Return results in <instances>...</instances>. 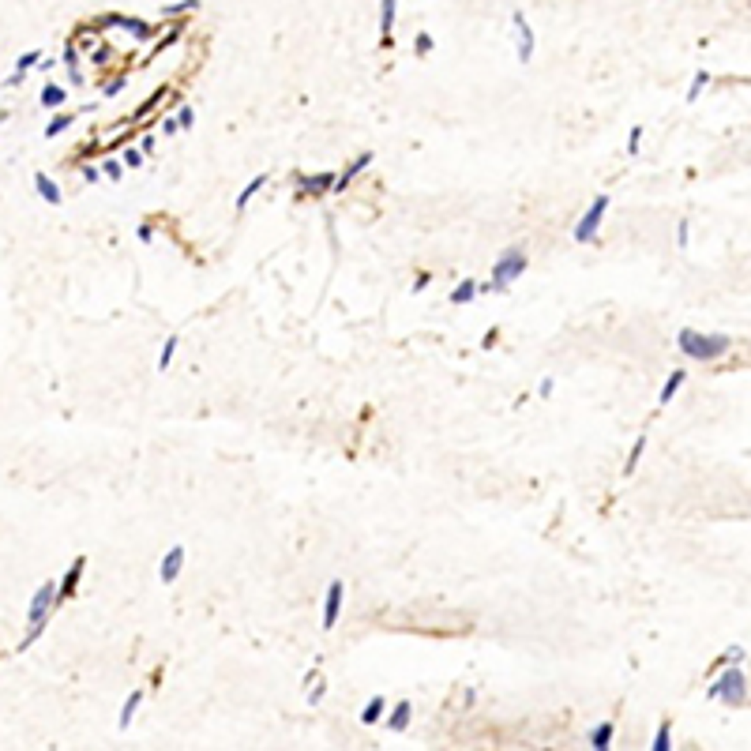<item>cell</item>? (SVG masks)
I'll use <instances>...</instances> for the list:
<instances>
[{
    "instance_id": "cell-1",
    "label": "cell",
    "mask_w": 751,
    "mask_h": 751,
    "mask_svg": "<svg viewBox=\"0 0 751 751\" xmlns=\"http://www.w3.org/2000/svg\"><path fill=\"white\" fill-rule=\"evenodd\" d=\"M53 609H57V582L53 579H45L38 590H34V597H31V605H26V632H23V638H19V646L15 650H31L34 643L45 635V627H49V616H53Z\"/></svg>"
},
{
    "instance_id": "cell-2",
    "label": "cell",
    "mask_w": 751,
    "mask_h": 751,
    "mask_svg": "<svg viewBox=\"0 0 751 751\" xmlns=\"http://www.w3.org/2000/svg\"><path fill=\"white\" fill-rule=\"evenodd\" d=\"M676 349L691 361H718L732 349V338L729 335H702L695 327H680L676 331Z\"/></svg>"
},
{
    "instance_id": "cell-3",
    "label": "cell",
    "mask_w": 751,
    "mask_h": 751,
    "mask_svg": "<svg viewBox=\"0 0 751 751\" xmlns=\"http://www.w3.org/2000/svg\"><path fill=\"white\" fill-rule=\"evenodd\" d=\"M707 699H721V702H729V707H744V699H748L744 669H740V665H725L721 676H713L707 684Z\"/></svg>"
},
{
    "instance_id": "cell-4",
    "label": "cell",
    "mask_w": 751,
    "mask_h": 751,
    "mask_svg": "<svg viewBox=\"0 0 751 751\" xmlns=\"http://www.w3.org/2000/svg\"><path fill=\"white\" fill-rule=\"evenodd\" d=\"M526 267H530V256H526V248H518V245H511L507 252H500L496 256V263H493V290L496 293H504L511 282H518V278L526 274Z\"/></svg>"
},
{
    "instance_id": "cell-5",
    "label": "cell",
    "mask_w": 751,
    "mask_h": 751,
    "mask_svg": "<svg viewBox=\"0 0 751 751\" xmlns=\"http://www.w3.org/2000/svg\"><path fill=\"white\" fill-rule=\"evenodd\" d=\"M605 215H609V196H597V199L586 207V215L575 222L571 237L579 240V245H593V240H597V233H601V222H605Z\"/></svg>"
},
{
    "instance_id": "cell-6",
    "label": "cell",
    "mask_w": 751,
    "mask_h": 751,
    "mask_svg": "<svg viewBox=\"0 0 751 751\" xmlns=\"http://www.w3.org/2000/svg\"><path fill=\"white\" fill-rule=\"evenodd\" d=\"M335 181L338 173H297V199H320V196H331L335 192Z\"/></svg>"
},
{
    "instance_id": "cell-7",
    "label": "cell",
    "mask_w": 751,
    "mask_h": 751,
    "mask_svg": "<svg viewBox=\"0 0 751 751\" xmlns=\"http://www.w3.org/2000/svg\"><path fill=\"white\" fill-rule=\"evenodd\" d=\"M342 597H346V582H342V579H331V582H327V593H323V632H331V627L338 624V616H342Z\"/></svg>"
},
{
    "instance_id": "cell-8",
    "label": "cell",
    "mask_w": 751,
    "mask_h": 751,
    "mask_svg": "<svg viewBox=\"0 0 751 751\" xmlns=\"http://www.w3.org/2000/svg\"><path fill=\"white\" fill-rule=\"evenodd\" d=\"M511 26H515V57L518 64H530L534 60V26L526 23L522 12H511Z\"/></svg>"
},
{
    "instance_id": "cell-9",
    "label": "cell",
    "mask_w": 751,
    "mask_h": 751,
    "mask_svg": "<svg viewBox=\"0 0 751 751\" xmlns=\"http://www.w3.org/2000/svg\"><path fill=\"white\" fill-rule=\"evenodd\" d=\"M372 162H376L372 151H361L354 162H346V165H342V173H338V181H335V192H331V196H346V188H349V184H354Z\"/></svg>"
},
{
    "instance_id": "cell-10",
    "label": "cell",
    "mask_w": 751,
    "mask_h": 751,
    "mask_svg": "<svg viewBox=\"0 0 751 751\" xmlns=\"http://www.w3.org/2000/svg\"><path fill=\"white\" fill-rule=\"evenodd\" d=\"M98 23H101V26H120V31H128L135 42H147V38L154 34V26H151V23L135 19V15H120V12H109V15H101Z\"/></svg>"
},
{
    "instance_id": "cell-11",
    "label": "cell",
    "mask_w": 751,
    "mask_h": 751,
    "mask_svg": "<svg viewBox=\"0 0 751 751\" xmlns=\"http://www.w3.org/2000/svg\"><path fill=\"white\" fill-rule=\"evenodd\" d=\"M83 571H87V556H76V560L68 563V571H64V579L57 582V605H64V601L76 597L79 582H83Z\"/></svg>"
},
{
    "instance_id": "cell-12",
    "label": "cell",
    "mask_w": 751,
    "mask_h": 751,
    "mask_svg": "<svg viewBox=\"0 0 751 751\" xmlns=\"http://www.w3.org/2000/svg\"><path fill=\"white\" fill-rule=\"evenodd\" d=\"M184 560H188L184 545H173V549L162 556V563H158V579H162V586H170V582H177V579H181V571H184Z\"/></svg>"
},
{
    "instance_id": "cell-13",
    "label": "cell",
    "mask_w": 751,
    "mask_h": 751,
    "mask_svg": "<svg viewBox=\"0 0 751 751\" xmlns=\"http://www.w3.org/2000/svg\"><path fill=\"white\" fill-rule=\"evenodd\" d=\"M395 15H398V0H379V49H391Z\"/></svg>"
},
{
    "instance_id": "cell-14",
    "label": "cell",
    "mask_w": 751,
    "mask_h": 751,
    "mask_svg": "<svg viewBox=\"0 0 751 751\" xmlns=\"http://www.w3.org/2000/svg\"><path fill=\"white\" fill-rule=\"evenodd\" d=\"M267 181H271V173H256V177H252V181H248V184H245V188H240V196L233 199V207H237V215H245V211H248V203H252V199L259 196V192H263V188H267Z\"/></svg>"
},
{
    "instance_id": "cell-15",
    "label": "cell",
    "mask_w": 751,
    "mask_h": 751,
    "mask_svg": "<svg viewBox=\"0 0 751 751\" xmlns=\"http://www.w3.org/2000/svg\"><path fill=\"white\" fill-rule=\"evenodd\" d=\"M38 64H42V49H26L23 57L15 60V72L4 79V87H19V83L26 79V72H31V68H38Z\"/></svg>"
},
{
    "instance_id": "cell-16",
    "label": "cell",
    "mask_w": 751,
    "mask_h": 751,
    "mask_svg": "<svg viewBox=\"0 0 751 751\" xmlns=\"http://www.w3.org/2000/svg\"><path fill=\"white\" fill-rule=\"evenodd\" d=\"M383 721H387V729H391V732H402V729L413 721V702H410V699L395 702L391 713H383Z\"/></svg>"
},
{
    "instance_id": "cell-17",
    "label": "cell",
    "mask_w": 751,
    "mask_h": 751,
    "mask_svg": "<svg viewBox=\"0 0 751 751\" xmlns=\"http://www.w3.org/2000/svg\"><path fill=\"white\" fill-rule=\"evenodd\" d=\"M34 192H38V196L45 199V203H53V207H57V203H64V192H60V184L49 177V173H34Z\"/></svg>"
},
{
    "instance_id": "cell-18",
    "label": "cell",
    "mask_w": 751,
    "mask_h": 751,
    "mask_svg": "<svg viewBox=\"0 0 751 751\" xmlns=\"http://www.w3.org/2000/svg\"><path fill=\"white\" fill-rule=\"evenodd\" d=\"M688 383V372H684V368H672L669 376H665V383H661V391H657V402L661 406H669L676 395H680V387Z\"/></svg>"
},
{
    "instance_id": "cell-19",
    "label": "cell",
    "mask_w": 751,
    "mask_h": 751,
    "mask_svg": "<svg viewBox=\"0 0 751 751\" xmlns=\"http://www.w3.org/2000/svg\"><path fill=\"white\" fill-rule=\"evenodd\" d=\"M139 707H143V688H135V691L124 699V707H120V713H117V729H120V732L132 725V718H135Z\"/></svg>"
},
{
    "instance_id": "cell-20",
    "label": "cell",
    "mask_w": 751,
    "mask_h": 751,
    "mask_svg": "<svg viewBox=\"0 0 751 751\" xmlns=\"http://www.w3.org/2000/svg\"><path fill=\"white\" fill-rule=\"evenodd\" d=\"M613 736H616V725H613V721H601V725H593V729L586 732L590 751H593V748H613Z\"/></svg>"
},
{
    "instance_id": "cell-21",
    "label": "cell",
    "mask_w": 751,
    "mask_h": 751,
    "mask_svg": "<svg viewBox=\"0 0 751 751\" xmlns=\"http://www.w3.org/2000/svg\"><path fill=\"white\" fill-rule=\"evenodd\" d=\"M387 713V699L383 695H372V699L365 702V710H361V725H376V721H383Z\"/></svg>"
},
{
    "instance_id": "cell-22",
    "label": "cell",
    "mask_w": 751,
    "mask_h": 751,
    "mask_svg": "<svg viewBox=\"0 0 751 751\" xmlns=\"http://www.w3.org/2000/svg\"><path fill=\"white\" fill-rule=\"evenodd\" d=\"M650 751H672V721H669V718L657 721V732H654Z\"/></svg>"
},
{
    "instance_id": "cell-23",
    "label": "cell",
    "mask_w": 751,
    "mask_h": 751,
    "mask_svg": "<svg viewBox=\"0 0 751 751\" xmlns=\"http://www.w3.org/2000/svg\"><path fill=\"white\" fill-rule=\"evenodd\" d=\"M60 60H64V68H68V79L76 83V87H83V76H79V53H76V45H64V49H60Z\"/></svg>"
},
{
    "instance_id": "cell-24",
    "label": "cell",
    "mask_w": 751,
    "mask_h": 751,
    "mask_svg": "<svg viewBox=\"0 0 751 751\" xmlns=\"http://www.w3.org/2000/svg\"><path fill=\"white\" fill-rule=\"evenodd\" d=\"M64 101H68V90L64 87H57V83H45L42 87V106L45 109H60Z\"/></svg>"
},
{
    "instance_id": "cell-25",
    "label": "cell",
    "mask_w": 751,
    "mask_h": 751,
    "mask_svg": "<svg viewBox=\"0 0 751 751\" xmlns=\"http://www.w3.org/2000/svg\"><path fill=\"white\" fill-rule=\"evenodd\" d=\"M72 124H76V113H57V117L49 120V124H45V139H57V135H64Z\"/></svg>"
},
{
    "instance_id": "cell-26",
    "label": "cell",
    "mask_w": 751,
    "mask_h": 751,
    "mask_svg": "<svg viewBox=\"0 0 751 751\" xmlns=\"http://www.w3.org/2000/svg\"><path fill=\"white\" fill-rule=\"evenodd\" d=\"M477 297V282L474 278H466V282H459L455 290H451V304H470Z\"/></svg>"
},
{
    "instance_id": "cell-27",
    "label": "cell",
    "mask_w": 751,
    "mask_h": 751,
    "mask_svg": "<svg viewBox=\"0 0 751 751\" xmlns=\"http://www.w3.org/2000/svg\"><path fill=\"white\" fill-rule=\"evenodd\" d=\"M744 661V646H729L725 654H718L713 657V665H710V672H718V669H725V665H740Z\"/></svg>"
},
{
    "instance_id": "cell-28",
    "label": "cell",
    "mask_w": 751,
    "mask_h": 751,
    "mask_svg": "<svg viewBox=\"0 0 751 751\" xmlns=\"http://www.w3.org/2000/svg\"><path fill=\"white\" fill-rule=\"evenodd\" d=\"M184 12H199V0H177V4H165L162 8L165 19H181Z\"/></svg>"
},
{
    "instance_id": "cell-29",
    "label": "cell",
    "mask_w": 751,
    "mask_h": 751,
    "mask_svg": "<svg viewBox=\"0 0 751 751\" xmlns=\"http://www.w3.org/2000/svg\"><path fill=\"white\" fill-rule=\"evenodd\" d=\"M101 165V177H106L109 184H120V177H124V162L120 158H106V162H98Z\"/></svg>"
},
{
    "instance_id": "cell-30",
    "label": "cell",
    "mask_w": 751,
    "mask_h": 751,
    "mask_svg": "<svg viewBox=\"0 0 751 751\" xmlns=\"http://www.w3.org/2000/svg\"><path fill=\"white\" fill-rule=\"evenodd\" d=\"M707 87H710V72H707V68H699V72L691 76V87H688V94H684V98H688V101H695V98L702 94V90H707Z\"/></svg>"
},
{
    "instance_id": "cell-31",
    "label": "cell",
    "mask_w": 751,
    "mask_h": 751,
    "mask_svg": "<svg viewBox=\"0 0 751 751\" xmlns=\"http://www.w3.org/2000/svg\"><path fill=\"white\" fill-rule=\"evenodd\" d=\"M643 451H646V436H638V440L632 443V451H627L624 474H635V470H638V459H643Z\"/></svg>"
},
{
    "instance_id": "cell-32",
    "label": "cell",
    "mask_w": 751,
    "mask_h": 751,
    "mask_svg": "<svg viewBox=\"0 0 751 751\" xmlns=\"http://www.w3.org/2000/svg\"><path fill=\"white\" fill-rule=\"evenodd\" d=\"M177 346H181V342H177V335H170V338H165V346H162V354H158V372H165V368L173 365V354H177Z\"/></svg>"
},
{
    "instance_id": "cell-33",
    "label": "cell",
    "mask_w": 751,
    "mask_h": 751,
    "mask_svg": "<svg viewBox=\"0 0 751 751\" xmlns=\"http://www.w3.org/2000/svg\"><path fill=\"white\" fill-rule=\"evenodd\" d=\"M432 49H436L432 34H429V31H417V38H413V53H417V57H429Z\"/></svg>"
},
{
    "instance_id": "cell-34",
    "label": "cell",
    "mask_w": 751,
    "mask_h": 751,
    "mask_svg": "<svg viewBox=\"0 0 751 751\" xmlns=\"http://www.w3.org/2000/svg\"><path fill=\"white\" fill-rule=\"evenodd\" d=\"M143 158H147V154L139 151V147H128V151H124V158H120V162H124V170H143Z\"/></svg>"
},
{
    "instance_id": "cell-35",
    "label": "cell",
    "mask_w": 751,
    "mask_h": 751,
    "mask_svg": "<svg viewBox=\"0 0 751 751\" xmlns=\"http://www.w3.org/2000/svg\"><path fill=\"white\" fill-rule=\"evenodd\" d=\"M124 83H128V76H113V79H101V94L106 98H113V94H120V90H124Z\"/></svg>"
},
{
    "instance_id": "cell-36",
    "label": "cell",
    "mask_w": 751,
    "mask_h": 751,
    "mask_svg": "<svg viewBox=\"0 0 751 751\" xmlns=\"http://www.w3.org/2000/svg\"><path fill=\"white\" fill-rule=\"evenodd\" d=\"M177 124H181V132H188V128L196 124V109H192V106H181V109H177Z\"/></svg>"
},
{
    "instance_id": "cell-37",
    "label": "cell",
    "mask_w": 751,
    "mask_h": 751,
    "mask_svg": "<svg viewBox=\"0 0 751 751\" xmlns=\"http://www.w3.org/2000/svg\"><path fill=\"white\" fill-rule=\"evenodd\" d=\"M323 695H327V680L320 676V680H316V688H308V707H320V702H323Z\"/></svg>"
},
{
    "instance_id": "cell-38",
    "label": "cell",
    "mask_w": 751,
    "mask_h": 751,
    "mask_svg": "<svg viewBox=\"0 0 751 751\" xmlns=\"http://www.w3.org/2000/svg\"><path fill=\"white\" fill-rule=\"evenodd\" d=\"M638 147H643V124H635L627 132V154H638Z\"/></svg>"
},
{
    "instance_id": "cell-39",
    "label": "cell",
    "mask_w": 751,
    "mask_h": 751,
    "mask_svg": "<svg viewBox=\"0 0 751 751\" xmlns=\"http://www.w3.org/2000/svg\"><path fill=\"white\" fill-rule=\"evenodd\" d=\"M688 240H691V222H676V245L688 248Z\"/></svg>"
},
{
    "instance_id": "cell-40",
    "label": "cell",
    "mask_w": 751,
    "mask_h": 751,
    "mask_svg": "<svg viewBox=\"0 0 751 751\" xmlns=\"http://www.w3.org/2000/svg\"><path fill=\"white\" fill-rule=\"evenodd\" d=\"M83 181H87V184L101 181V165H83Z\"/></svg>"
},
{
    "instance_id": "cell-41",
    "label": "cell",
    "mask_w": 751,
    "mask_h": 751,
    "mask_svg": "<svg viewBox=\"0 0 751 751\" xmlns=\"http://www.w3.org/2000/svg\"><path fill=\"white\" fill-rule=\"evenodd\" d=\"M154 147H158V135H143V139H139V151H143V154H154Z\"/></svg>"
},
{
    "instance_id": "cell-42",
    "label": "cell",
    "mask_w": 751,
    "mask_h": 751,
    "mask_svg": "<svg viewBox=\"0 0 751 751\" xmlns=\"http://www.w3.org/2000/svg\"><path fill=\"white\" fill-rule=\"evenodd\" d=\"M139 240H143V245H151V240H154V226H151V222H139Z\"/></svg>"
},
{
    "instance_id": "cell-43",
    "label": "cell",
    "mask_w": 751,
    "mask_h": 751,
    "mask_svg": "<svg viewBox=\"0 0 751 751\" xmlns=\"http://www.w3.org/2000/svg\"><path fill=\"white\" fill-rule=\"evenodd\" d=\"M177 132H181L177 117H165V120H162V135H177Z\"/></svg>"
},
{
    "instance_id": "cell-44",
    "label": "cell",
    "mask_w": 751,
    "mask_h": 751,
    "mask_svg": "<svg viewBox=\"0 0 751 751\" xmlns=\"http://www.w3.org/2000/svg\"><path fill=\"white\" fill-rule=\"evenodd\" d=\"M537 395H541V398H549V395H552V376H545L541 383H537Z\"/></svg>"
},
{
    "instance_id": "cell-45",
    "label": "cell",
    "mask_w": 751,
    "mask_h": 751,
    "mask_svg": "<svg viewBox=\"0 0 751 751\" xmlns=\"http://www.w3.org/2000/svg\"><path fill=\"white\" fill-rule=\"evenodd\" d=\"M424 286H429V274H424V271H421V274H417V278H413V293H421V290H424Z\"/></svg>"
},
{
    "instance_id": "cell-46",
    "label": "cell",
    "mask_w": 751,
    "mask_h": 751,
    "mask_svg": "<svg viewBox=\"0 0 751 751\" xmlns=\"http://www.w3.org/2000/svg\"><path fill=\"white\" fill-rule=\"evenodd\" d=\"M593 751H609V748H593Z\"/></svg>"
}]
</instances>
